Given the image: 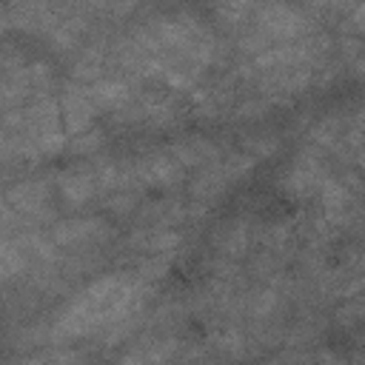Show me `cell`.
Segmentation results:
<instances>
[{"mask_svg":"<svg viewBox=\"0 0 365 365\" xmlns=\"http://www.w3.org/2000/svg\"><path fill=\"white\" fill-rule=\"evenodd\" d=\"M171 157L180 165H205L208 160H217V148L202 137H188L171 148Z\"/></svg>","mask_w":365,"mask_h":365,"instance_id":"277c9868","label":"cell"},{"mask_svg":"<svg viewBox=\"0 0 365 365\" xmlns=\"http://www.w3.org/2000/svg\"><path fill=\"white\" fill-rule=\"evenodd\" d=\"M217 245H220L225 254H242L245 245H248V234H245V228H240V225H222V231H220V237H217Z\"/></svg>","mask_w":365,"mask_h":365,"instance_id":"52a82bcc","label":"cell"},{"mask_svg":"<svg viewBox=\"0 0 365 365\" xmlns=\"http://www.w3.org/2000/svg\"><path fill=\"white\" fill-rule=\"evenodd\" d=\"M88 94H91L94 108H120L131 97L128 86L120 80H100V83L88 86Z\"/></svg>","mask_w":365,"mask_h":365,"instance_id":"5b68a950","label":"cell"},{"mask_svg":"<svg viewBox=\"0 0 365 365\" xmlns=\"http://www.w3.org/2000/svg\"><path fill=\"white\" fill-rule=\"evenodd\" d=\"M354 26H356L359 31H365V6L354 9Z\"/></svg>","mask_w":365,"mask_h":365,"instance_id":"8fae6325","label":"cell"},{"mask_svg":"<svg viewBox=\"0 0 365 365\" xmlns=\"http://www.w3.org/2000/svg\"><path fill=\"white\" fill-rule=\"evenodd\" d=\"M137 171V180L140 182H151V185H168V182H177L182 177V165L174 160V157H145L134 165Z\"/></svg>","mask_w":365,"mask_h":365,"instance_id":"7a4b0ae2","label":"cell"},{"mask_svg":"<svg viewBox=\"0 0 365 365\" xmlns=\"http://www.w3.org/2000/svg\"><path fill=\"white\" fill-rule=\"evenodd\" d=\"M106 234V225L100 220H71V222H60L51 234V240L57 245H77V242H88Z\"/></svg>","mask_w":365,"mask_h":365,"instance_id":"3957f363","label":"cell"},{"mask_svg":"<svg viewBox=\"0 0 365 365\" xmlns=\"http://www.w3.org/2000/svg\"><path fill=\"white\" fill-rule=\"evenodd\" d=\"M100 143H103L100 131H83L80 137H74V140H71V148H74V151H80V154H86V151H94Z\"/></svg>","mask_w":365,"mask_h":365,"instance_id":"9c48e42d","label":"cell"},{"mask_svg":"<svg viewBox=\"0 0 365 365\" xmlns=\"http://www.w3.org/2000/svg\"><path fill=\"white\" fill-rule=\"evenodd\" d=\"M97 191V177L94 171H71L63 177V197L68 202H86Z\"/></svg>","mask_w":365,"mask_h":365,"instance_id":"8992f818","label":"cell"},{"mask_svg":"<svg viewBox=\"0 0 365 365\" xmlns=\"http://www.w3.org/2000/svg\"><path fill=\"white\" fill-rule=\"evenodd\" d=\"M274 148H277V137H274V134H257V137L248 140L251 157H265V154H271Z\"/></svg>","mask_w":365,"mask_h":365,"instance_id":"ba28073f","label":"cell"},{"mask_svg":"<svg viewBox=\"0 0 365 365\" xmlns=\"http://www.w3.org/2000/svg\"><path fill=\"white\" fill-rule=\"evenodd\" d=\"M60 114H63V123H66L68 134L86 131L88 123H91V114H94L88 86H66V91L60 94Z\"/></svg>","mask_w":365,"mask_h":365,"instance_id":"6da1fadb","label":"cell"},{"mask_svg":"<svg viewBox=\"0 0 365 365\" xmlns=\"http://www.w3.org/2000/svg\"><path fill=\"white\" fill-rule=\"evenodd\" d=\"M134 202H137V197H134L131 191H123V194H117V197H111V200H108V208H111V211H117V214H125Z\"/></svg>","mask_w":365,"mask_h":365,"instance_id":"30bf717a","label":"cell"}]
</instances>
